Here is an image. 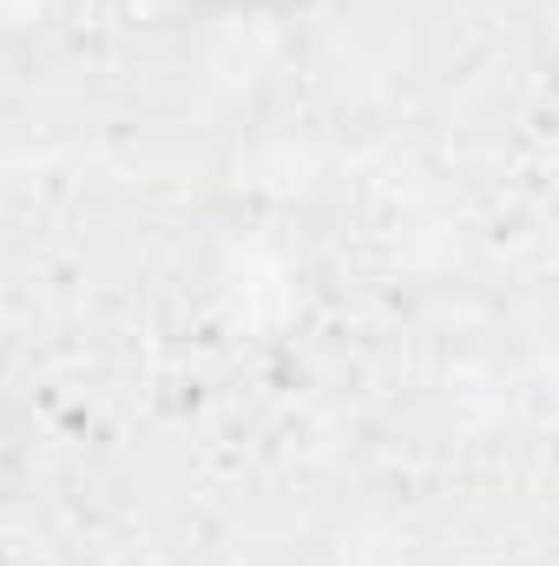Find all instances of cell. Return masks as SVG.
Masks as SVG:
<instances>
[{"label":"cell","instance_id":"6da1fadb","mask_svg":"<svg viewBox=\"0 0 559 566\" xmlns=\"http://www.w3.org/2000/svg\"><path fill=\"white\" fill-rule=\"evenodd\" d=\"M27 422H20V409H13V396L0 389V501L27 481Z\"/></svg>","mask_w":559,"mask_h":566}]
</instances>
